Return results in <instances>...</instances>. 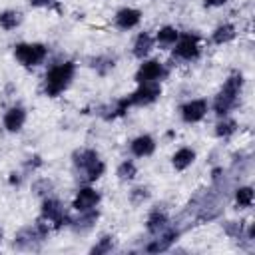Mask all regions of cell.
<instances>
[{"label":"cell","instance_id":"29","mask_svg":"<svg viewBox=\"0 0 255 255\" xmlns=\"http://www.w3.org/2000/svg\"><path fill=\"white\" fill-rule=\"evenodd\" d=\"M147 199H149L147 187H133V189L129 191V201H131L133 205H141V203L147 201Z\"/></svg>","mask_w":255,"mask_h":255},{"label":"cell","instance_id":"4","mask_svg":"<svg viewBox=\"0 0 255 255\" xmlns=\"http://www.w3.org/2000/svg\"><path fill=\"white\" fill-rule=\"evenodd\" d=\"M48 233H50V223L44 221L42 217L28 225V227H22L16 235H14V249L18 251H34L40 247V243H44L48 239Z\"/></svg>","mask_w":255,"mask_h":255},{"label":"cell","instance_id":"28","mask_svg":"<svg viewBox=\"0 0 255 255\" xmlns=\"http://www.w3.org/2000/svg\"><path fill=\"white\" fill-rule=\"evenodd\" d=\"M225 233L231 239H245V225L241 221H227L225 223Z\"/></svg>","mask_w":255,"mask_h":255},{"label":"cell","instance_id":"26","mask_svg":"<svg viewBox=\"0 0 255 255\" xmlns=\"http://www.w3.org/2000/svg\"><path fill=\"white\" fill-rule=\"evenodd\" d=\"M116 175L120 181H131L135 175H137V165L133 163V159H124L118 169H116Z\"/></svg>","mask_w":255,"mask_h":255},{"label":"cell","instance_id":"5","mask_svg":"<svg viewBox=\"0 0 255 255\" xmlns=\"http://www.w3.org/2000/svg\"><path fill=\"white\" fill-rule=\"evenodd\" d=\"M48 56V46L42 42H20L14 46V58L24 68L40 66Z\"/></svg>","mask_w":255,"mask_h":255},{"label":"cell","instance_id":"18","mask_svg":"<svg viewBox=\"0 0 255 255\" xmlns=\"http://www.w3.org/2000/svg\"><path fill=\"white\" fill-rule=\"evenodd\" d=\"M167 225H169V217H167V213H165L163 209L155 207V209L149 211V215H147V219H145V229H147L151 235L161 233Z\"/></svg>","mask_w":255,"mask_h":255},{"label":"cell","instance_id":"23","mask_svg":"<svg viewBox=\"0 0 255 255\" xmlns=\"http://www.w3.org/2000/svg\"><path fill=\"white\" fill-rule=\"evenodd\" d=\"M237 122L233 120V118H229V116H223V118H219V122H217V126H215V135L217 137H221V139H227V137H231L235 131H237Z\"/></svg>","mask_w":255,"mask_h":255},{"label":"cell","instance_id":"6","mask_svg":"<svg viewBox=\"0 0 255 255\" xmlns=\"http://www.w3.org/2000/svg\"><path fill=\"white\" fill-rule=\"evenodd\" d=\"M199 34L195 32H179L177 42L173 44V58L183 60V62H195L201 54V44H199Z\"/></svg>","mask_w":255,"mask_h":255},{"label":"cell","instance_id":"13","mask_svg":"<svg viewBox=\"0 0 255 255\" xmlns=\"http://www.w3.org/2000/svg\"><path fill=\"white\" fill-rule=\"evenodd\" d=\"M26 118H28L26 108L16 104V106H12V108L6 110L4 118H2V126H4L6 131H10V133H18V131L24 128Z\"/></svg>","mask_w":255,"mask_h":255},{"label":"cell","instance_id":"3","mask_svg":"<svg viewBox=\"0 0 255 255\" xmlns=\"http://www.w3.org/2000/svg\"><path fill=\"white\" fill-rule=\"evenodd\" d=\"M241 90H243V76L241 72H233L221 86V90L217 92V96L213 98L211 110L215 112L217 118L229 116V112L233 108H237L239 98H241Z\"/></svg>","mask_w":255,"mask_h":255},{"label":"cell","instance_id":"11","mask_svg":"<svg viewBox=\"0 0 255 255\" xmlns=\"http://www.w3.org/2000/svg\"><path fill=\"white\" fill-rule=\"evenodd\" d=\"M209 112V104L207 100L203 98H195V100H189L185 102L181 108H179V116H181V122L185 124H197L201 122Z\"/></svg>","mask_w":255,"mask_h":255},{"label":"cell","instance_id":"14","mask_svg":"<svg viewBox=\"0 0 255 255\" xmlns=\"http://www.w3.org/2000/svg\"><path fill=\"white\" fill-rule=\"evenodd\" d=\"M155 139L149 133H141L129 141V151L133 157H149L155 151Z\"/></svg>","mask_w":255,"mask_h":255},{"label":"cell","instance_id":"15","mask_svg":"<svg viewBox=\"0 0 255 255\" xmlns=\"http://www.w3.org/2000/svg\"><path fill=\"white\" fill-rule=\"evenodd\" d=\"M98 217H100L98 209L80 211V215H78V217H70V223H68V227H70L72 231H76V233H88V231H90V229L96 225Z\"/></svg>","mask_w":255,"mask_h":255},{"label":"cell","instance_id":"24","mask_svg":"<svg viewBox=\"0 0 255 255\" xmlns=\"http://www.w3.org/2000/svg\"><path fill=\"white\" fill-rule=\"evenodd\" d=\"M253 199H255V195H253V187H249V185H241V187L235 189V205H237L239 209H247V207H251V205H253Z\"/></svg>","mask_w":255,"mask_h":255},{"label":"cell","instance_id":"9","mask_svg":"<svg viewBox=\"0 0 255 255\" xmlns=\"http://www.w3.org/2000/svg\"><path fill=\"white\" fill-rule=\"evenodd\" d=\"M167 76V68H165V64L163 62H159V60H141V64H139V68L135 70V76H133V80H135V84H141V82H161L163 78Z\"/></svg>","mask_w":255,"mask_h":255},{"label":"cell","instance_id":"12","mask_svg":"<svg viewBox=\"0 0 255 255\" xmlns=\"http://www.w3.org/2000/svg\"><path fill=\"white\" fill-rule=\"evenodd\" d=\"M141 16H143L141 10L126 6V8H120V10L116 12V16H114V24H116L118 30H122V32H129V30H133L135 26H139Z\"/></svg>","mask_w":255,"mask_h":255},{"label":"cell","instance_id":"2","mask_svg":"<svg viewBox=\"0 0 255 255\" xmlns=\"http://www.w3.org/2000/svg\"><path fill=\"white\" fill-rule=\"evenodd\" d=\"M74 76H76V64L72 60H64V62L50 66L44 76V84H42L44 94L48 98H58L70 88Z\"/></svg>","mask_w":255,"mask_h":255},{"label":"cell","instance_id":"30","mask_svg":"<svg viewBox=\"0 0 255 255\" xmlns=\"http://www.w3.org/2000/svg\"><path fill=\"white\" fill-rule=\"evenodd\" d=\"M50 189H52V181L50 179H40V181H36L34 183V191L38 193V195H48L50 193Z\"/></svg>","mask_w":255,"mask_h":255},{"label":"cell","instance_id":"20","mask_svg":"<svg viewBox=\"0 0 255 255\" xmlns=\"http://www.w3.org/2000/svg\"><path fill=\"white\" fill-rule=\"evenodd\" d=\"M195 161V151L191 147H179L173 155H171V165L175 171H185L187 167H191Z\"/></svg>","mask_w":255,"mask_h":255},{"label":"cell","instance_id":"16","mask_svg":"<svg viewBox=\"0 0 255 255\" xmlns=\"http://www.w3.org/2000/svg\"><path fill=\"white\" fill-rule=\"evenodd\" d=\"M131 108V104H129V100H128V96H124V98H120V100H116L114 104H108V106H102L100 108V118H104L106 122H112V120H116V118H122L128 110Z\"/></svg>","mask_w":255,"mask_h":255},{"label":"cell","instance_id":"33","mask_svg":"<svg viewBox=\"0 0 255 255\" xmlns=\"http://www.w3.org/2000/svg\"><path fill=\"white\" fill-rule=\"evenodd\" d=\"M227 0H203V6L205 8H219V6H223Z\"/></svg>","mask_w":255,"mask_h":255},{"label":"cell","instance_id":"10","mask_svg":"<svg viewBox=\"0 0 255 255\" xmlns=\"http://www.w3.org/2000/svg\"><path fill=\"white\" fill-rule=\"evenodd\" d=\"M100 201H102L100 191H98L96 187H92L90 183H84V185L76 191V195H74V199H72V207H74L78 213H80V211H90V209H98Z\"/></svg>","mask_w":255,"mask_h":255},{"label":"cell","instance_id":"1","mask_svg":"<svg viewBox=\"0 0 255 255\" xmlns=\"http://www.w3.org/2000/svg\"><path fill=\"white\" fill-rule=\"evenodd\" d=\"M72 163H74V171L76 177L82 183H94L98 181L104 173H106V163L100 157V153L92 147H80L72 153Z\"/></svg>","mask_w":255,"mask_h":255},{"label":"cell","instance_id":"27","mask_svg":"<svg viewBox=\"0 0 255 255\" xmlns=\"http://www.w3.org/2000/svg\"><path fill=\"white\" fill-rule=\"evenodd\" d=\"M90 66L96 70V74L106 76L110 70H114L116 58H112V56H96V58H92V64Z\"/></svg>","mask_w":255,"mask_h":255},{"label":"cell","instance_id":"8","mask_svg":"<svg viewBox=\"0 0 255 255\" xmlns=\"http://www.w3.org/2000/svg\"><path fill=\"white\" fill-rule=\"evenodd\" d=\"M159 96H161V82H141L128 96V100L131 106H149L157 102Z\"/></svg>","mask_w":255,"mask_h":255},{"label":"cell","instance_id":"31","mask_svg":"<svg viewBox=\"0 0 255 255\" xmlns=\"http://www.w3.org/2000/svg\"><path fill=\"white\" fill-rule=\"evenodd\" d=\"M42 165V159H40V155H32V157H28V161L24 163V167H26V171H34V169H38Z\"/></svg>","mask_w":255,"mask_h":255},{"label":"cell","instance_id":"21","mask_svg":"<svg viewBox=\"0 0 255 255\" xmlns=\"http://www.w3.org/2000/svg\"><path fill=\"white\" fill-rule=\"evenodd\" d=\"M235 36H237V28H235L233 24L225 22V24H219V26L211 32V42L217 44V46H221V44L231 42Z\"/></svg>","mask_w":255,"mask_h":255},{"label":"cell","instance_id":"32","mask_svg":"<svg viewBox=\"0 0 255 255\" xmlns=\"http://www.w3.org/2000/svg\"><path fill=\"white\" fill-rule=\"evenodd\" d=\"M52 4H54V0H30V6H34V8H48Z\"/></svg>","mask_w":255,"mask_h":255},{"label":"cell","instance_id":"17","mask_svg":"<svg viewBox=\"0 0 255 255\" xmlns=\"http://www.w3.org/2000/svg\"><path fill=\"white\" fill-rule=\"evenodd\" d=\"M153 44H155V40H153V36H151L149 32H139V34L135 36L133 44H131V54H133V58L145 60V58L149 56Z\"/></svg>","mask_w":255,"mask_h":255},{"label":"cell","instance_id":"19","mask_svg":"<svg viewBox=\"0 0 255 255\" xmlns=\"http://www.w3.org/2000/svg\"><path fill=\"white\" fill-rule=\"evenodd\" d=\"M177 38H179V30L173 28V26H161V28L155 32V36H153L155 44H157L159 48H163V50L173 48V44L177 42Z\"/></svg>","mask_w":255,"mask_h":255},{"label":"cell","instance_id":"25","mask_svg":"<svg viewBox=\"0 0 255 255\" xmlns=\"http://www.w3.org/2000/svg\"><path fill=\"white\" fill-rule=\"evenodd\" d=\"M114 249H116V237L110 235V233H106V235H102L96 241V245L90 249V253H94V255H106V253H112Z\"/></svg>","mask_w":255,"mask_h":255},{"label":"cell","instance_id":"7","mask_svg":"<svg viewBox=\"0 0 255 255\" xmlns=\"http://www.w3.org/2000/svg\"><path fill=\"white\" fill-rule=\"evenodd\" d=\"M40 217H42L44 221H48L54 229H62L64 225L70 223V215H68V211L64 209L62 201L56 199V197H50V195H46V197L42 199Z\"/></svg>","mask_w":255,"mask_h":255},{"label":"cell","instance_id":"22","mask_svg":"<svg viewBox=\"0 0 255 255\" xmlns=\"http://www.w3.org/2000/svg\"><path fill=\"white\" fill-rule=\"evenodd\" d=\"M22 20H24V16L20 10H2L0 12V28L6 32L16 30L22 24Z\"/></svg>","mask_w":255,"mask_h":255}]
</instances>
